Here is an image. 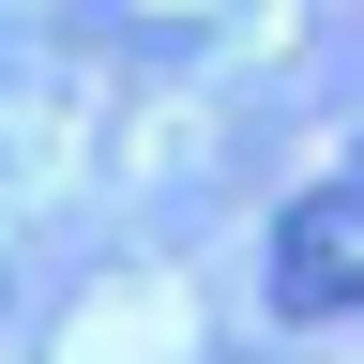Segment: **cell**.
Wrapping results in <instances>:
<instances>
[{"label": "cell", "instance_id": "6da1fadb", "mask_svg": "<svg viewBox=\"0 0 364 364\" xmlns=\"http://www.w3.org/2000/svg\"><path fill=\"white\" fill-rule=\"evenodd\" d=\"M273 304L289 318H349L364 304V167L304 182V198L273 213Z\"/></svg>", "mask_w": 364, "mask_h": 364}]
</instances>
